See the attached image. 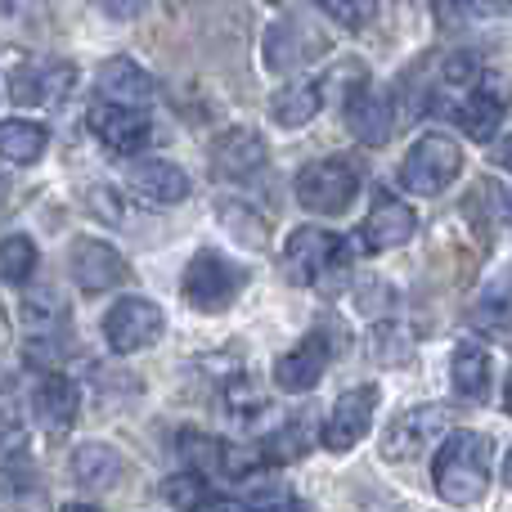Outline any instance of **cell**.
I'll list each match as a JSON object with an SVG mask.
<instances>
[{"label":"cell","mask_w":512,"mask_h":512,"mask_svg":"<svg viewBox=\"0 0 512 512\" xmlns=\"http://www.w3.org/2000/svg\"><path fill=\"white\" fill-rule=\"evenodd\" d=\"M459 171H463V149L450 135L432 131V135H423V140H414V149L405 153V162H400V185L418 198H432V194H441V189H450L454 180H459Z\"/></svg>","instance_id":"3"},{"label":"cell","mask_w":512,"mask_h":512,"mask_svg":"<svg viewBox=\"0 0 512 512\" xmlns=\"http://www.w3.org/2000/svg\"><path fill=\"white\" fill-rule=\"evenodd\" d=\"M45 144H50V131L41 122H23V117H5L0 122V162L32 167L45 153Z\"/></svg>","instance_id":"24"},{"label":"cell","mask_w":512,"mask_h":512,"mask_svg":"<svg viewBox=\"0 0 512 512\" xmlns=\"http://www.w3.org/2000/svg\"><path fill=\"white\" fill-rule=\"evenodd\" d=\"M243 288H248V270H243V265H234L230 256L216 248L194 252V261H189V270H185V301L194 310L221 315Z\"/></svg>","instance_id":"2"},{"label":"cell","mask_w":512,"mask_h":512,"mask_svg":"<svg viewBox=\"0 0 512 512\" xmlns=\"http://www.w3.org/2000/svg\"><path fill=\"white\" fill-rule=\"evenodd\" d=\"M342 342H346V328L342 333H333V328L324 324V328H315L297 351L279 355V364H274V382H279V391H292V396L315 391L319 378L328 373V364H333V355L342 351Z\"/></svg>","instance_id":"6"},{"label":"cell","mask_w":512,"mask_h":512,"mask_svg":"<svg viewBox=\"0 0 512 512\" xmlns=\"http://www.w3.org/2000/svg\"><path fill=\"white\" fill-rule=\"evenodd\" d=\"M481 81V63H477V54H468V50H459V54H450V59L441 63V86H450V90H459V95H468L472 86Z\"/></svg>","instance_id":"32"},{"label":"cell","mask_w":512,"mask_h":512,"mask_svg":"<svg viewBox=\"0 0 512 512\" xmlns=\"http://www.w3.org/2000/svg\"><path fill=\"white\" fill-rule=\"evenodd\" d=\"M0 274L9 283H27L36 274V243L27 234H9L0 239Z\"/></svg>","instance_id":"29"},{"label":"cell","mask_w":512,"mask_h":512,"mask_svg":"<svg viewBox=\"0 0 512 512\" xmlns=\"http://www.w3.org/2000/svg\"><path fill=\"white\" fill-rule=\"evenodd\" d=\"M504 405H508V414H512V373H508V391H504Z\"/></svg>","instance_id":"42"},{"label":"cell","mask_w":512,"mask_h":512,"mask_svg":"<svg viewBox=\"0 0 512 512\" xmlns=\"http://www.w3.org/2000/svg\"><path fill=\"white\" fill-rule=\"evenodd\" d=\"M95 86H99V104H113V108H140L144 113V104L158 99V81L135 59H108L95 72Z\"/></svg>","instance_id":"16"},{"label":"cell","mask_w":512,"mask_h":512,"mask_svg":"<svg viewBox=\"0 0 512 512\" xmlns=\"http://www.w3.org/2000/svg\"><path fill=\"white\" fill-rule=\"evenodd\" d=\"M378 400H382V391L373 387V382L342 391V396H337V405H333V414L324 418V432H319L324 450H333V454L355 450V445L369 436L373 414H378Z\"/></svg>","instance_id":"9"},{"label":"cell","mask_w":512,"mask_h":512,"mask_svg":"<svg viewBox=\"0 0 512 512\" xmlns=\"http://www.w3.org/2000/svg\"><path fill=\"white\" fill-rule=\"evenodd\" d=\"M490 454H495V445H490V436L481 432H450L441 441V450H436L432 459V486L436 495L445 499V504L454 508H468L477 504V499H486L490 490Z\"/></svg>","instance_id":"1"},{"label":"cell","mask_w":512,"mask_h":512,"mask_svg":"<svg viewBox=\"0 0 512 512\" xmlns=\"http://www.w3.org/2000/svg\"><path fill=\"white\" fill-rule=\"evenodd\" d=\"M86 126L108 144L113 153H140L153 140V122L140 108H113V104H95L86 113Z\"/></svg>","instance_id":"19"},{"label":"cell","mask_w":512,"mask_h":512,"mask_svg":"<svg viewBox=\"0 0 512 512\" xmlns=\"http://www.w3.org/2000/svg\"><path fill=\"white\" fill-rule=\"evenodd\" d=\"M360 194V167L351 158H319L297 176V203L315 216H342Z\"/></svg>","instance_id":"4"},{"label":"cell","mask_w":512,"mask_h":512,"mask_svg":"<svg viewBox=\"0 0 512 512\" xmlns=\"http://www.w3.org/2000/svg\"><path fill=\"white\" fill-rule=\"evenodd\" d=\"M270 5H283V0H270Z\"/></svg>","instance_id":"45"},{"label":"cell","mask_w":512,"mask_h":512,"mask_svg":"<svg viewBox=\"0 0 512 512\" xmlns=\"http://www.w3.org/2000/svg\"><path fill=\"white\" fill-rule=\"evenodd\" d=\"M194 512H243V508H234L230 499H216V495H212V499H207L203 508H194Z\"/></svg>","instance_id":"36"},{"label":"cell","mask_w":512,"mask_h":512,"mask_svg":"<svg viewBox=\"0 0 512 512\" xmlns=\"http://www.w3.org/2000/svg\"><path fill=\"white\" fill-rule=\"evenodd\" d=\"M239 508L243 512H306V504L297 499V490L283 486V481H248Z\"/></svg>","instance_id":"27"},{"label":"cell","mask_w":512,"mask_h":512,"mask_svg":"<svg viewBox=\"0 0 512 512\" xmlns=\"http://www.w3.org/2000/svg\"><path fill=\"white\" fill-rule=\"evenodd\" d=\"M337 265H346V248L337 234L328 230H292L288 248H283V270H288L292 283H319L328 270H337Z\"/></svg>","instance_id":"10"},{"label":"cell","mask_w":512,"mask_h":512,"mask_svg":"<svg viewBox=\"0 0 512 512\" xmlns=\"http://www.w3.org/2000/svg\"><path fill=\"white\" fill-rule=\"evenodd\" d=\"M450 423L454 414L445 405H418V409H405L396 423L382 432V459L387 463H409L418 454H427L436 441L450 436Z\"/></svg>","instance_id":"5"},{"label":"cell","mask_w":512,"mask_h":512,"mask_svg":"<svg viewBox=\"0 0 512 512\" xmlns=\"http://www.w3.org/2000/svg\"><path fill=\"white\" fill-rule=\"evenodd\" d=\"M162 495H167V504H176L180 512H194L212 499V490H207V477H198V472H180V477L162 481Z\"/></svg>","instance_id":"31"},{"label":"cell","mask_w":512,"mask_h":512,"mask_svg":"<svg viewBox=\"0 0 512 512\" xmlns=\"http://www.w3.org/2000/svg\"><path fill=\"white\" fill-rule=\"evenodd\" d=\"M450 378L454 391L463 400H486L490 391V351L481 342H459L454 346V360H450Z\"/></svg>","instance_id":"23"},{"label":"cell","mask_w":512,"mask_h":512,"mask_svg":"<svg viewBox=\"0 0 512 512\" xmlns=\"http://www.w3.org/2000/svg\"><path fill=\"white\" fill-rule=\"evenodd\" d=\"M77 81V68L68 59H27L9 72V99L23 108H41V104H59Z\"/></svg>","instance_id":"12"},{"label":"cell","mask_w":512,"mask_h":512,"mask_svg":"<svg viewBox=\"0 0 512 512\" xmlns=\"http://www.w3.org/2000/svg\"><path fill=\"white\" fill-rule=\"evenodd\" d=\"M216 216H221V225L243 243V248H265V239H270L265 216H256L248 203H221L216 207Z\"/></svg>","instance_id":"28"},{"label":"cell","mask_w":512,"mask_h":512,"mask_svg":"<svg viewBox=\"0 0 512 512\" xmlns=\"http://www.w3.org/2000/svg\"><path fill=\"white\" fill-rule=\"evenodd\" d=\"M319 9L342 27H369L378 18V0H319Z\"/></svg>","instance_id":"33"},{"label":"cell","mask_w":512,"mask_h":512,"mask_svg":"<svg viewBox=\"0 0 512 512\" xmlns=\"http://www.w3.org/2000/svg\"><path fill=\"white\" fill-rule=\"evenodd\" d=\"M310 450V414H292L270 441L261 445V463H292Z\"/></svg>","instance_id":"26"},{"label":"cell","mask_w":512,"mask_h":512,"mask_svg":"<svg viewBox=\"0 0 512 512\" xmlns=\"http://www.w3.org/2000/svg\"><path fill=\"white\" fill-rule=\"evenodd\" d=\"M504 481H508V490H512V450H508V459H504Z\"/></svg>","instance_id":"41"},{"label":"cell","mask_w":512,"mask_h":512,"mask_svg":"<svg viewBox=\"0 0 512 512\" xmlns=\"http://www.w3.org/2000/svg\"><path fill=\"white\" fill-rule=\"evenodd\" d=\"M414 230H418L414 207L400 203L396 194H378L355 239H360L364 252H391V248H400V243L414 239Z\"/></svg>","instance_id":"13"},{"label":"cell","mask_w":512,"mask_h":512,"mask_svg":"<svg viewBox=\"0 0 512 512\" xmlns=\"http://www.w3.org/2000/svg\"><path fill=\"white\" fill-rule=\"evenodd\" d=\"M504 113H508V81L495 77V72H481L477 86H472L468 95H459V99L450 104L454 126H459L468 140H477V144L495 140V131H499V122H504Z\"/></svg>","instance_id":"7"},{"label":"cell","mask_w":512,"mask_h":512,"mask_svg":"<svg viewBox=\"0 0 512 512\" xmlns=\"http://www.w3.org/2000/svg\"><path fill=\"white\" fill-rule=\"evenodd\" d=\"M342 117H346V126H351V135L360 144H387L391 140V131H396V113H391V99L382 95V90H373L369 81H364L360 90H351L346 95V104H342Z\"/></svg>","instance_id":"18"},{"label":"cell","mask_w":512,"mask_h":512,"mask_svg":"<svg viewBox=\"0 0 512 512\" xmlns=\"http://www.w3.org/2000/svg\"><path fill=\"white\" fill-rule=\"evenodd\" d=\"M126 185L140 203L149 207H176L189 198V176L167 158H144V162H131L126 171Z\"/></svg>","instance_id":"17"},{"label":"cell","mask_w":512,"mask_h":512,"mask_svg":"<svg viewBox=\"0 0 512 512\" xmlns=\"http://www.w3.org/2000/svg\"><path fill=\"white\" fill-rule=\"evenodd\" d=\"M5 207H9V176L0 171V212H5Z\"/></svg>","instance_id":"38"},{"label":"cell","mask_w":512,"mask_h":512,"mask_svg":"<svg viewBox=\"0 0 512 512\" xmlns=\"http://www.w3.org/2000/svg\"><path fill=\"white\" fill-rule=\"evenodd\" d=\"M225 405H230L234 418H256L265 405H270V391H265L256 378H248V373H243V378H230V382H225Z\"/></svg>","instance_id":"30"},{"label":"cell","mask_w":512,"mask_h":512,"mask_svg":"<svg viewBox=\"0 0 512 512\" xmlns=\"http://www.w3.org/2000/svg\"><path fill=\"white\" fill-rule=\"evenodd\" d=\"M261 54H265V68L270 72H301L328 54V36L297 23V18H283V23H274L270 32H265Z\"/></svg>","instance_id":"11"},{"label":"cell","mask_w":512,"mask_h":512,"mask_svg":"<svg viewBox=\"0 0 512 512\" xmlns=\"http://www.w3.org/2000/svg\"><path fill=\"white\" fill-rule=\"evenodd\" d=\"M0 436H9V418H0Z\"/></svg>","instance_id":"43"},{"label":"cell","mask_w":512,"mask_h":512,"mask_svg":"<svg viewBox=\"0 0 512 512\" xmlns=\"http://www.w3.org/2000/svg\"><path fill=\"white\" fill-rule=\"evenodd\" d=\"M68 274L77 279L81 292H108L117 283H126L131 265L117 248H108L104 239H77L68 252Z\"/></svg>","instance_id":"14"},{"label":"cell","mask_w":512,"mask_h":512,"mask_svg":"<svg viewBox=\"0 0 512 512\" xmlns=\"http://www.w3.org/2000/svg\"><path fill=\"white\" fill-rule=\"evenodd\" d=\"M265 158H270V149H265V140L252 126H230V131H221L212 140V171L221 180H234V185L252 180L265 167Z\"/></svg>","instance_id":"15"},{"label":"cell","mask_w":512,"mask_h":512,"mask_svg":"<svg viewBox=\"0 0 512 512\" xmlns=\"http://www.w3.org/2000/svg\"><path fill=\"white\" fill-rule=\"evenodd\" d=\"M72 481H77L81 490H90V495H104V490H113L117 481H122V454L104 441L77 445V450H72Z\"/></svg>","instance_id":"21"},{"label":"cell","mask_w":512,"mask_h":512,"mask_svg":"<svg viewBox=\"0 0 512 512\" xmlns=\"http://www.w3.org/2000/svg\"><path fill=\"white\" fill-rule=\"evenodd\" d=\"M77 409H81V391L68 373H45L32 391V414L36 423L45 427L50 436H63L72 423H77Z\"/></svg>","instance_id":"20"},{"label":"cell","mask_w":512,"mask_h":512,"mask_svg":"<svg viewBox=\"0 0 512 512\" xmlns=\"http://www.w3.org/2000/svg\"><path fill=\"white\" fill-rule=\"evenodd\" d=\"M59 512H99V508H90V504H68V508H59Z\"/></svg>","instance_id":"40"},{"label":"cell","mask_w":512,"mask_h":512,"mask_svg":"<svg viewBox=\"0 0 512 512\" xmlns=\"http://www.w3.org/2000/svg\"><path fill=\"white\" fill-rule=\"evenodd\" d=\"M432 14L441 27H459L468 18V0H432Z\"/></svg>","instance_id":"34"},{"label":"cell","mask_w":512,"mask_h":512,"mask_svg":"<svg viewBox=\"0 0 512 512\" xmlns=\"http://www.w3.org/2000/svg\"><path fill=\"white\" fill-rule=\"evenodd\" d=\"M495 162H499V167H504V171H512V135H508V140L495 149Z\"/></svg>","instance_id":"37"},{"label":"cell","mask_w":512,"mask_h":512,"mask_svg":"<svg viewBox=\"0 0 512 512\" xmlns=\"http://www.w3.org/2000/svg\"><path fill=\"white\" fill-rule=\"evenodd\" d=\"M176 450H180V459L189 463V472H198V477L225 472V459H230V445L207 436V432H194V427L176 436Z\"/></svg>","instance_id":"25"},{"label":"cell","mask_w":512,"mask_h":512,"mask_svg":"<svg viewBox=\"0 0 512 512\" xmlns=\"http://www.w3.org/2000/svg\"><path fill=\"white\" fill-rule=\"evenodd\" d=\"M508 216H512V194H508Z\"/></svg>","instance_id":"44"},{"label":"cell","mask_w":512,"mask_h":512,"mask_svg":"<svg viewBox=\"0 0 512 512\" xmlns=\"http://www.w3.org/2000/svg\"><path fill=\"white\" fill-rule=\"evenodd\" d=\"M324 108V81H288L270 95V117L279 126H306Z\"/></svg>","instance_id":"22"},{"label":"cell","mask_w":512,"mask_h":512,"mask_svg":"<svg viewBox=\"0 0 512 512\" xmlns=\"http://www.w3.org/2000/svg\"><path fill=\"white\" fill-rule=\"evenodd\" d=\"M95 9H104L108 18H135L144 9V0H95Z\"/></svg>","instance_id":"35"},{"label":"cell","mask_w":512,"mask_h":512,"mask_svg":"<svg viewBox=\"0 0 512 512\" xmlns=\"http://www.w3.org/2000/svg\"><path fill=\"white\" fill-rule=\"evenodd\" d=\"M481 9H512V0H477Z\"/></svg>","instance_id":"39"},{"label":"cell","mask_w":512,"mask_h":512,"mask_svg":"<svg viewBox=\"0 0 512 512\" xmlns=\"http://www.w3.org/2000/svg\"><path fill=\"white\" fill-rule=\"evenodd\" d=\"M162 328H167V315H162V306H153L149 297H122V301H113V310L104 315V337L117 355L149 351L162 337Z\"/></svg>","instance_id":"8"}]
</instances>
